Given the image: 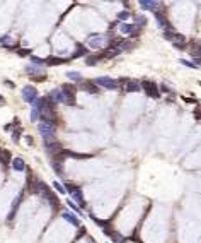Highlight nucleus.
<instances>
[{
    "label": "nucleus",
    "instance_id": "nucleus-1",
    "mask_svg": "<svg viewBox=\"0 0 201 243\" xmlns=\"http://www.w3.org/2000/svg\"><path fill=\"white\" fill-rule=\"evenodd\" d=\"M63 187H65V192H67V194H70V197H72L70 200H75L80 207H85V200H84V195H82L80 187L72 185V183H65Z\"/></svg>",
    "mask_w": 201,
    "mask_h": 243
},
{
    "label": "nucleus",
    "instance_id": "nucleus-2",
    "mask_svg": "<svg viewBox=\"0 0 201 243\" xmlns=\"http://www.w3.org/2000/svg\"><path fill=\"white\" fill-rule=\"evenodd\" d=\"M38 130L43 135V139L50 140V139H53L55 134H56V125H55V123H50V122H41L38 125Z\"/></svg>",
    "mask_w": 201,
    "mask_h": 243
},
{
    "label": "nucleus",
    "instance_id": "nucleus-3",
    "mask_svg": "<svg viewBox=\"0 0 201 243\" xmlns=\"http://www.w3.org/2000/svg\"><path fill=\"white\" fill-rule=\"evenodd\" d=\"M61 93H63V96H65V104L74 106V104H75V93H77L75 86L63 84V86H61Z\"/></svg>",
    "mask_w": 201,
    "mask_h": 243
},
{
    "label": "nucleus",
    "instance_id": "nucleus-4",
    "mask_svg": "<svg viewBox=\"0 0 201 243\" xmlns=\"http://www.w3.org/2000/svg\"><path fill=\"white\" fill-rule=\"evenodd\" d=\"M106 43H108V36L104 34H90L87 38V45L92 46V48H102Z\"/></svg>",
    "mask_w": 201,
    "mask_h": 243
},
{
    "label": "nucleus",
    "instance_id": "nucleus-5",
    "mask_svg": "<svg viewBox=\"0 0 201 243\" xmlns=\"http://www.w3.org/2000/svg\"><path fill=\"white\" fill-rule=\"evenodd\" d=\"M140 86H141V89H143L145 93L148 94L150 98H159L160 96V91H159V88H157V84L155 82H152V81H143V82H140Z\"/></svg>",
    "mask_w": 201,
    "mask_h": 243
},
{
    "label": "nucleus",
    "instance_id": "nucleus-6",
    "mask_svg": "<svg viewBox=\"0 0 201 243\" xmlns=\"http://www.w3.org/2000/svg\"><path fill=\"white\" fill-rule=\"evenodd\" d=\"M94 84L102 86V88H106V89H118V82H116L112 77H106V75L104 77H97Z\"/></svg>",
    "mask_w": 201,
    "mask_h": 243
},
{
    "label": "nucleus",
    "instance_id": "nucleus-7",
    "mask_svg": "<svg viewBox=\"0 0 201 243\" xmlns=\"http://www.w3.org/2000/svg\"><path fill=\"white\" fill-rule=\"evenodd\" d=\"M22 99L27 103H32L34 99H38V89L32 88V86H24L22 89Z\"/></svg>",
    "mask_w": 201,
    "mask_h": 243
},
{
    "label": "nucleus",
    "instance_id": "nucleus-8",
    "mask_svg": "<svg viewBox=\"0 0 201 243\" xmlns=\"http://www.w3.org/2000/svg\"><path fill=\"white\" fill-rule=\"evenodd\" d=\"M140 7L145 10H152V12H159L160 2H152V0H140Z\"/></svg>",
    "mask_w": 201,
    "mask_h": 243
},
{
    "label": "nucleus",
    "instance_id": "nucleus-9",
    "mask_svg": "<svg viewBox=\"0 0 201 243\" xmlns=\"http://www.w3.org/2000/svg\"><path fill=\"white\" fill-rule=\"evenodd\" d=\"M155 19H157V24H159L160 28H164V29H172V26H170L169 19H167L165 16H164L162 12H155Z\"/></svg>",
    "mask_w": 201,
    "mask_h": 243
},
{
    "label": "nucleus",
    "instance_id": "nucleus-10",
    "mask_svg": "<svg viewBox=\"0 0 201 243\" xmlns=\"http://www.w3.org/2000/svg\"><path fill=\"white\" fill-rule=\"evenodd\" d=\"M46 152L51 156H56V154H60L61 152V144L60 142H46Z\"/></svg>",
    "mask_w": 201,
    "mask_h": 243
},
{
    "label": "nucleus",
    "instance_id": "nucleus-11",
    "mask_svg": "<svg viewBox=\"0 0 201 243\" xmlns=\"http://www.w3.org/2000/svg\"><path fill=\"white\" fill-rule=\"evenodd\" d=\"M48 98L53 101L55 104H58V103H63L65 104V96H63V93H61V89H55V91H51V94H50Z\"/></svg>",
    "mask_w": 201,
    "mask_h": 243
},
{
    "label": "nucleus",
    "instance_id": "nucleus-12",
    "mask_svg": "<svg viewBox=\"0 0 201 243\" xmlns=\"http://www.w3.org/2000/svg\"><path fill=\"white\" fill-rule=\"evenodd\" d=\"M125 91L126 93H140L141 91V86H140V82H138V81H126Z\"/></svg>",
    "mask_w": 201,
    "mask_h": 243
},
{
    "label": "nucleus",
    "instance_id": "nucleus-13",
    "mask_svg": "<svg viewBox=\"0 0 201 243\" xmlns=\"http://www.w3.org/2000/svg\"><path fill=\"white\" fill-rule=\"evenodd\" d=\"M61 217H63L65 221H68V223H72L74 226H80V221H79V217L74 216L72 212H68V211H63L61 212Z\"/></svg>",
    "mask_w": 201,
    "mask_h": 243
},
{
    "label": "nucleus",
    "instance_id": "nucleus-14",
    "mask_svg": "<svg viewBox=\"0 0 201 243\" xmlns=\"http://www.w3.org/2000/svg\"><path fill=\"white\" fill-rule=\"evenodd\" d=\"M136 24H128V23H121L119 24V31L123 33V34H131V33L136 31Z\"/></svg>",
    "mask_w": 201,
    "mask_h": 243
},
{
    "label": "nucleus",
    "instance_id": "nucleus-15",
    "mask_svg": "<svg viewBox=\"0 0 201 243\" xmlns=\"http://www.w3.org/2000/svg\"><path fill=\"white\" fill-rule=\"evenodd\" d=\"M22 197H24L22 192H21V194L16 197V200H14V204H12V211H10V214H9V221H12L14 217H16V209L19 207V204H21V200H22Z\"/></svg>",
    "mask_w": 201,
    "mask_h": 243
},
{
    "label": "nucleus",
    "instance_id": "nucleus-16",
    "mask_svg": "<svg viewBox=\"0 0 201 243\" xmlns=\"http://www.w3.org/2000/svg\"><path fill=\"white\" fill-rule=\"evenodd\" d=\"M12 168L16 170V171H24L26 170V163L22 158H14L12 159Z\"/></svg>",
    "mask_w": 201,
    "mask_h": 243
},
{
    "label": "nucleus",
    "instance_id": "nucleus-17",
    "mask_svg": "<svg viewBox=\"0 0 201 243\" xmlns=\"http://www.w3.org/2000/svg\"><path fill=\"white\" fill-rule=\"evenodd\" d=\"M82 89H84V91H87V93H90V94L99 93V88H97L94 82H82Z\"/></svg>",
    "mask_w": 201,
    "mask_h": 243
},
{
    "label": "nucleus",
    "instance_id": "nucleus-18",
    "mask_svg": "<svg viewBox=\"0 0 201 243\" xmlns=\"http://www.w3.org/2000/svg\"><path fill=\"white\" fill-rule=\"evenodd\" d=\"M65 62H67V58H58V57H48V58H45L46 65H61Z\"/></svg>",
    "mask_w": 201,
    "mask_h": 243
},
{
    "label": "nucleus",
    "instance_id": "nucleus-19",
    "mask_svg": "<svg viewBox=\"0 0 201 243\" xmlns=\"http://www.w3.org/2000/svg\"><path fill=\"white\" fill-rule=\"evenodd\" d=\"M67 77L70 79V81H75V82L82 81V74H80V72H77V70H68L67 72Z\"/></svg>",
    "mask_w": 201,
    "mask_h": 243
},
{
    "label": "nucleus",
    "instance_id": "nucleus-20",
    "mask_svg": "<svg viewBox=\"0 0 201 243\" xmlns=\"http://www.w3.org/2000/svg\"><path fill=\"white\" fill-rule=\"evenodd\" d=\"M84 55H87L85 46H84V45H77V52L72 55V58H79V57H84Z\"/></svg>",
    "mask_w": 201,
    "mask_h": 243
},
{
    "label": "nucleus",
    "instance_id": "nucleus-21",
    "mask_svg": "<svg viewBox=\"0 0 201 243\" xmlns=\"http://www.w3.org/2000/svg\"><path fill=\"white\" fill-rule=\"evenodd\" d=\"M102 58V55H90V57H85V63L87 65H96V62H99Z\"/></svg>",
    "mask_w": 201,
    "mask_h": 243
},
{
    "label": "nucleus",
    "instance_id": "nucleus-22",
    "mask_svg": "<svg viewBox=\"0 0 201 243\" xmlns=\"http://www.w3.org/2000/svg\"><path fill=\"white\" fill-rule=\"evenodd\" d=\"M9 161H10V152H9V151H2V149H0V163L7 165Z\"/></svg>",
    "mask_w": 201,
    "mask_h": 243
},
{
    "label": "nucleus",
    "instance_id": "nucleus-23",
    "mask_svg": "<svg viewBox=\"0 0 201 243\" xmlns=\"http://www.w3.org/2000/svg\"><path fill=\"white\" fill-rule=\"evenodd\" d=\"M51 166H53V170L58 173V175H65V173H63V165H61V163L53 161V163H51Z\"/></svg>",
    "mask_w": 201,
    "mask_h": 243
},
{
    "label": "nucleus",
    "instance_id": "nucleus-24",
    "mask_svg": "<svg viewBox=\"0 0 201 243\" xmlns=\"http://www.w3.org/2000/svg\"><path fill=\"white\" fill-rule=\"evenodd\" d=\"M67 204H68V207H70L72 211H75L77 214H79V216H82V209H80V207H79V205L75 204L74 200H67Z\"/></svg>",
    "mask_w": 201,
    "mask_h": 243
},
{
    "label": "nucleus",
    "instance_id": "nucleus-25",
    "mask_svg": "<svg viewBox=\"0 0 201 243\" xmlns=\"http://www.w3.org/2000/svg\"><path fill=\"white\" fill-rule=\"evenodd\" d=\"M26 70H27L29 74H38V75H43V74H41V70H39L38 67H34V65H27V67H26Z\"/></svg>",
    "mask_w": 201,
    "mask_h": 243
},
{
    "label": "nucleus",
    "instance_id": "nucleus-26",
    "mask_svg": "<svg viewBox=\"0 0 201 243\" xmlns=\"http://www.w3.org/2000/svg\"><path fill=\"white\" fill-rule=\"evenodd\" d=\"M128 17H130V12H128V10L118 12V21H128Z\"/></svg>",
    "mask_w": 201,
    "mask_h": 243
},
{
    "label": "nucleus",
    "instance_id": "nucleus-27",
    "mask_svg": "<svg viewBox=\"0 0 201 243\" xmlns=\"http://www.w3.org/2000/svg\"><path fill=\"white\" fill-rule=\"evenodd\" d=\"M39 118V110L38 108H32L31 110V122H36Z\"/></svg>",
    "mask_w": 201,
    "mask_h": 243
},
{
    "label": "nucleus",
    "instance_id": "nucleus-28",
    "mask_svg": "<svg viewBox=\"0 0 201 243\" xmlns=\"http://www.w3.org/2000/svg\"><path fill=\"white\" fill-rule=\"evenodd\" d=\"M31 62L36 65H45V58H39V57H34V55H31Z\"/></svg>",
    "mask_w": 201,
    "mask_h": 243
},
{
    "label": "nucleus",
    "instance_id": "nucleus-29",
    "mask_svg": "<svg viewBox=\"0 0 201 243\" xmlns=\"http://www.w3.org/2000/svg\"><path fill=\"white\" fill-rule=\"evenodd\" d=\"M92 219H94V223L99 224V226H102V228H108L109 226V221H101V219H97V217H94V216H92Z\"/></svg>",
    "mask_w": 201,
    "mask_h": 243
},
{
    "label": "nucleus",
    "instance_id": "nucleus-30",
    "mask_svg": "<svg viewBox=\"0 0 201 243\" xmlns=\"http://www.w3.org/2000/svg\"><path fill=\"white\" fill-rule=\"evenodd\" d=\"M19 139H21V130L16 129V130H14V134H12V142L17 144V142H19Z\"/></svg>",
    "mask_w": 201,
    "mask_h": 243
},
{
    "label": "nucleus",
    "instance_id": "nucleus-31",
    "mask_svg": "<svg viewBox=\"0 0 201 243\" xmlns=\"http://www.w3.org/2000/svg\"><path fill=\"white\" fill-rule=\"evenodd\" d=\"M53 187H55V190H58L60 192V194H67V192H65V187L61 183H58V182H55L53 183Z\"/></svg>",
    "mask_w": 201,
    "mask_h": 243
},
{
    "label": "nucleus",
    "instance_id": "nucleus-32",
    "mask_svg": "<svg viewBox=\"0 0 201 243\" xmlns=\"http://www.w3.org/2000/svg\"><path fill=\"white\" fill-rule=\"evenodd\" d=\"M164 38L169 39V41H172V38H174V31H172V29H167L165 33H164Z\"/></svg>",
    "mask_w": 201,
    "mask_h": 243
},
{
    "label": "nucleus",
    "instance_id": "nucleus-33",
    "mask_svg": "<svg viewBox=\"0 0 201 243\" xmlns=\"http://www.w3.org/2000/svg\"><path fill=\"white\" fill-rule=\"evenodd\" d=\"M17 53H19L21 57H26V55H31V50L29 48H21V50H16Z\"/></svg>",
    "mask_w": 201,
    "mask_h": 243
},
{
    "label": "nucleus",
    "instance_id": "nucleus-34",
    "mask_svg": "<svg viewBox=\"0 0 201 243\" xmlns=\"http://www.w3.org/2000/svg\"><path fill=\"white\" fill-rule=\"evenodd\" d=\"M145 23H147V17L145 16H138L136 17V26H143Z\"/></svg>",
    "mask_w": 201,
    "mask_h": 243
},
{
    "label": "nucleus",
    "instance_id": "nucleus-35",
    "mask_svg": "<svg viewBox=\"0 0 201 243\" xmlns=\"http://www.w3.org/2000/svg\"><path fill=\"white\" fill-rule=\"evenodd\" d=\"M85 233H87V231H85V228H80V230H79V233H77V236H75V240H80V238H82Z\"/></svg>",
    "mask_w": 201,
    "mask_h": 243
},
{
    "label": "nucleus",
    "instance_id": "nucleus-36",
    "mask_svg": "<svg viewBox=\"0 0 201 243\" xmlns=\"http://www.w3.org/2000/svg\"><path fill=\"white\" fill-rule=\"evenodd\" d=\"M181 63H182V65H186V67H191V68H198L194 63H191V62H188V60H181Z\"/></svg>",
    "mask_w": 201,
    "mask_h": 243
},
{
    "label": "nucleus",
    "instance_id": "nucleus-37",
    "mask_svg": "<svg viewBox=\"0 0 201 243\" xmlns=\"http://www.w3.org/2000/svg\"><path fill=\"white\" fill-rule=\"evenodd\" d=\"M26 142H27L29 146H31V144L34 142V140H32V137H31V135H27V137H26Z\"/></svg>",
    "mask_w": 201,
    "mask_h": 243
},
{
    "label": "nucleus",
    "instance_id": "nucleus-38",
    "mask_svg": "<svg viewBox=\"0 0 201 243\" xmlns=\"http://www.w3.org/2000/svg\"><path fill=\"white\" fill-rule=\"evenodd\" d=\"M160 89H162V91H164V93H169V88H167V86H165V84H162V86H160Z\"/></svg>",
    "mask_w": 201,
    "mask_h": 243
},
{
    "label": "nucleus",
    "instance_id": "nucleus-39",
    "mask_svg": "<svg viewBox=\"0 0 201 243\" xmlns=\"http://www.w3.org/2000/svg\"><path fill=\"white\" fill-rule=\"evenodd\" d=\"M3 103H5V99H3L2 96H0V104H3Z\"/></svg>",
    "mask_w": 201,
    "mask_h": 243
}]
</instances>
